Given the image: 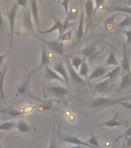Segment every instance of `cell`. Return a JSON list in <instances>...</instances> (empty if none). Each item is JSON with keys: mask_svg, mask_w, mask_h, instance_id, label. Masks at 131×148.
Wrapping results in <instances>:
<instances>
[{"mask_svg": "<svg viewBox=\"0 0 131 148\" xmlns=\"http://www.w3.org/2000/svg\"><path fill=\"white\" fill-rule=\"evenodd\" d=\"M66 63H67V69H68V73L69 78H71L74 82H75L77 83H79V84H82V85H84L86 82L84 79L81 77V76L79 75V73H77V71L75 70V69L71 65V62L70 61V60L67 59L66 60Z\"/></svg>", "mask_w": 131, "mask_h": 148, "instance_id": "cell-8", "label": "cell"}, {"mask_svg": "<svg viewBox=\"0 0 131 148\" xmlns=\"http://www.w3.org/2000/svg\"><path fill=\"white\" fill-rule=\"evenodd\" d=\"M103 51V49H97V44H91L89 46H86L82 50L80 51V53L83 55V57L88 59L90 61H92L94 58H96L97 56Z\"/></svg>", "mask_w": 131, "mask_h": 148, "instance_id": "cell-6", "label": "cell"}, {"mask_svg": "<svg viewBox=\"0 0 131 148\" xmlns=\"http://www.w3.org/2000/svg\"><path fill=\"white\" fill-rule=\"evenodd\" d=\"M122 79L121 83L120 84V86L117 90V92H120L124 90H126L131 86V70L121 74Z\"/></svg>", "mask_w": 131, "mask_h": 148, "instance_id": "cell-12", "label": "cell"}, {"mask_svg": "<svg viewBox=\"0 0 131 148\" xmlns=\"http://www.w3.org/2000/svg\"><path fill=\"white\" fill-rule=\"evenodd\" d=\"M94 1H95V8H94V15L95 16L97 10L106 8V3L105 0H94Z\"/></svg>", "mask_w": 131, "mask_h": 148, "instance_id": "cell-36", "label": "cell"}, {"mask_svg": "<svg viewBox=\"0 0 131 148\" xmlns=\"http://www.w3.org/2000/svg\"><path fill=\"white\" fill-rule=\"evenodd\" d=\"M84 16L85 12L84 10L81 9L80 10V20H79V24H78V29L76 32V38H77V41L79 42L80 40L82 39L83 36H84Z\"/></svg>", "mask_w": 131, "mask_h": 148, "instance_id": "cell-15", "label": "cell"}, {"mask_svg": "<svg viewBox=\"0 0 131 148\" xmlns=\"http://www.w3.org/2000/svg\"><path fill=\"white\" fill-rule=\"evenodd\" d=\"M35 108H36V107H34V106H33V107H32V106H26V107H25V108L23 109V111H25V113H30V112H32V111Z\"/></svg>", "mask_w": 131, "mask_h": 148, "instance_id": "cell-44", "label": "cell"}, {"mask_svg": "<svg viewBox=\"0 0 131 148\" xmlns=\"http://www.w3.org/2000/svg\"><path fill=\"white\" fill-rule=\"evenodd\" d=\"M109 71H110V69L108 67L103 66H97L91 73L90 74V76H88V80H94L97 79H100L103 76H105Z\"/></svg>", "mask_w": 131, "mask_h": 148, "instance_id": "cell-10", "label": "cell"}, {"mask_svg": "<svg viewBox=\"0 0 131 148\" xmlns=\"http://www.w3.org/2000/svg\"><path fill=\"white\" fill-rule=\"evenodd\" d=\"M45 74L46 78L48 79H55V80H58L60 81L61 83L65 84V81L62 77L57 74V73L54 70V69H51L50 67L48 66V65H46L45 69Z\"/></svg>", "mask_w": 131, "mask_h": 148, "instance_id": "cell-17", "label": "cell"}, {"mask_svg": "<svg viewBox=\"0 0 131 148\" xmlns=\"http://www.w3.org/2000/svg\"><path fill=\"white\" fill-rule=\"evenodd\" d=\"M121 67L122 69H123V73L131 70L130 62L128 54L126 52V50L124 51V56H123V60L121 61Z\"/></svg>", "mask_w": 131, "mask_h": 148, "instance_id": "cell-25", "label": "cell"}, {"mask_svg": "<svg viewBox=\"0 0 131 148\" xmlns=\"http://www.w3.org/2000/svg\"><path fill=\"white\" fill-rule=\"evenodd\" d=\"M109 10L110 12H124L131 16V7L129 6L110 7Z\"/></svg>", "mask_w": 131, "mask_h": 148, "instance_id": "cell-29", "label": "cell"}, {"mask_svg": "<svg viewBox=\"0 0 131 148\" xmlns=\"http://www.w3.org/2000/svg\"><path fill=\"white\" fill-rule=\"evenodd\" d=\"M33 73H34V70H32L30 73H28L26 77L25 78L23 83L20 85V86L18 88L17 90V92H18V94L21 95H26V96H32L34 99H38L37 97H35L33 94H32L31 92V89H30V83H31V78H32V75Z\"/></svg>", "mask_w": 131, "mask_h": 148, "instance_id": "cell-5", "label": "cell"}, {"mask_svg": "<svg viewBox=\"0 0 131 148\" xmlns=\"http://www.w3.org/2000/svg\"><path fill=\"white\" fill-rule=\"evenodd\" d=\"M53 69L56 73H57L58 74H60L61 76H62V78L64 79L65 83L67 84H69L70 83V78H69L68 73L67 72L66 69L64 66V62L62 61H60V62L55 63Z\"/></svg>", "mask_w": 131, "mask_h": 148, "instance_id": "cell-14", "label": "cell"}, {"mask_svg": "<svg viewBox=\"0 0 131 148\" xmlns=\"http://www.w3.org/2000/svg\"><path fill=\"white\" fill-rule=\"evenodd\" d=\"M88 73H89V66L87 63V59L84 57L82 58V64L80 67L79 75L81 77H86L87 80H88Z\"/></svg>", "mask_w": 131, "mask_h": 148, "instance_id": "cell-24", "label": "cell"}, {"mask_svg": "<svg viewBox=\"0 0 131 148\" xmlns=\"http://www.w3.org/2000/svg\"><path fill=\"white\" fill-rule=\"evenodd\" d=\"M128 26H131V16L130 15L125 16L124 20L117 24V27L119 29H124V28L128 27Z\"/></svg>", "mask_w": 131, "mask_h": 148, "instance_id": "cell-33", "label": "cell"}, {"mask_svg": "<svg viewBox=\"0 0 131 148\" xmlns=\"http://www.w3.org/2000/svg\"><path fill=\"white\" fill-rule=\"evenodd\" d=\"M94 0H87L84 5V12H85L86 18H87V25L86 31L88 30L90 22L92 16L94 15Z\"/></svg>", "mask_w": 131, "mask_h": 148, "instance_id": "cell-11", "label": "cell"}, {"mask_svg": "<svg viewBox=\"0 0 131 148\" xmlns=\"http://www.w3.org/2000/svg\"><path fill=\"white\" fill-rule=\"evenodd\" d=\"M69 148H81V146H74V147H69Z\"/></svg>", "mask_w": 131, "mask_h": 148, "instance_id": "cell-49", "label": "cell"}, {"mask_svg": "<svg viewBox=\"0 0 131 148\" xmlns=\"http://www.w3.org/2000/svg\"><path fill=\"white\" fill-rule=\"evenodd\" d=\"M30 5H31L32 17L34 18V22L36 25L37 30H39L38 8V4H37V0H30Z\"/></svg>", "mask_w": 131, "mask_h": 148, "instance_id": "cell-19", "label": "cell"}, {"mask_svg": "<svg viewBox=\"0 0 131 148\" xmlns=\"http://www.w3.org/2000/svg\"><path fill=\"white\" fill-rule=\"evenodd\" d=\"M105 66H120V63L117 61L114 51L111 50L110 52L109 56L105 61Z\"/></svg>", "mask_w": 131, "mask_h": 148, "instance_id": "cell-26", "label": "cell"}, {"mask_svg": "<svg viewBox=\"0 0 131 148\" xmlns=\"http://www.w3.org/2000/svg\"><path fill=\"white\" fill-rule=\"evenodd\" d=\"M9 53H6V54H4V55H0V66L3 65V63H4L3 60H4V59L7 56H9Z\"/></svg>", "mask_w": 131, "mask_h": 148, "instance_id": "cell-45", "label": "cell"}, {"mask_svg": "<svg viewBox=\"0 0 131 148\" xmlns=\"http://www.w3.org/2000/svg\"><path fill=\"white\" fill-rule=\"evenodd\" d=\"M69 2H70V0H64L61 3H60L61 5L64 7L67 15H69Z\"/></svg>", "mask_w": 131, "mask_h": 148, "instance_id": "cell-39", "label": "cell"}, {"mask_svg": "<svg viewBox=\"0 0 131 148\" xmlns=\"http://www.w3.org/2000/svg\"><path fill=\"white\" fill-rule=\"evenodd\" d=\"M130 92H131V90H130Z\"/></svg>", "mask_w": 131, "mask_h": 148, "instance_id": "cell-53", "label": "cell"}, {"mask_svg": "<svg viewBox=\"0 0 131 148\" xmlns=\"http://www.w3.org/2000/svg\"><path fill=\"white\" fill-rule=\"evenodd\" d=\"M76 24L75 23H70V21H69V18L68 17H67L65 21H64V23H63V25H62V28L61 30L59 32V36H61L63 33L66 32L68 29H70V28L74 27Z\"/></svg>", "mask_w": 131, "mask_h": 148, "instance_id": "cell-30", "label": "cell"}, {"mask_svg": "<svg viewBox=\"0 0 131 148\" xmlns=\"http://www.w3.org/2000/svg\"><path fill=\"white\" fill-rule=\"evenodd\" d=\"M49 62H50V60H49V58H48V53H47V52H46L45 46V44H42V45H41V62H40V65L38 66V67L37 69H34V72L38 71L39 69H41L43 66H45L46 65L49 64Z\"/></svg>", "mask_w": 131, "mask_h": 148, "instance_id": "cell-21", "label": "cell"}, {"mask_svg": "<svg viewBox=\"0 0 131 148\" xmlns=\"http://www.w3.org/2000/svg\"><path fill=\"white\" fill-rule=\"evenodd\" d=\"M72 33H73V30L69 29L68 31H67L64 33H63L61 36H58V38L56 40L59 42H63L64 41L71 40L72 39Z\"/></svg>", "mask_w": 131, "mask_h": 148, "instance_id": "cell-32", "label": "cell"}, {"mask_svg": "<svg viewBox=\"0 0 131 148\" xmlns=\"http://www.w3.org/2000/svg\"><path fill=\"white\" fill-rule=\"evenodd\" d=\"M4 20H3V18H2V12H1V9H0V30L1 31H3V26H4Z\"/></svg>", "mask_w": 131, "mask_h": 148, "instance_id": "cell-43", "label": "cell"}, {"mask_svg": "<svg viewBox=\"0 0 131 148\" xmlns=\"http://www.w3.org/2000/svg\"><path fill=\"white\" fill-rule=\"evenodd\" d=\"M120 105L122 106H124L125 108H127L129 110H131V103L130 102H128V101H124V102H121L120 103Z\"/></svg>", "mask_w": 131, "mask_h": 148, "instance_id": "cell-41", "label": "cell"}, {"mask_svg": "<svg viewBox=\"0 0 131 148\" xmlns=\"http://www.w3.org/2000/svg\"><path fill=\"white\" fill-rule=\"evenodd\" d=\"M129 99H131V97H120L117 99H113V98H107V97H101L97 98L92 102L90 104V107L93 109L99 108V107H107V106H115L117 104H120L121 102L128 101Z\"/></svg>", "mask_w": 131, "mask_h": 148, "instance_id": "cell-1", "label": "cell"}, {"mask_svg": "<svg viewBox=\"0 0 131 148\" xmlns=\"http://www.w3.org/2000/svg\"><path fill=\"white\" fill-rule=\"evenodd\" d=\"M90 134H91L90 138L87 141V143L90 144L91 146H94V147H95L97 148H102L101 146H100V144H99L98 139H97V137L95 136V134H94V132L93 131L90 132Z\"/></svg>", "mask_w": 131, "mask_h": 148, "instance_id": "cell-34", "label": "cell"}, {"mask_svg": "<svg viewBox=\"0 0 131 148\" xmlns=\"http://www.w3.org/2000/svg\"><path fill=\"white\" fill-rule=\"evenodd\" d=\"M121 71H122L121 66H120H120H117V68H115L114 69H113V70H111V71L108 72L105 76H103V77L100 79L99 80H103V79H110V80L113 82V81L116 79V78H117V76L120 75Z\"/></svg>", "mask_w": 131, "mask_h": 148, "instance_id": "cell-20", "label": "cell"}, {"mask_svg": "<svg viewBox=\"0 0 131 148\" xmlns=\"http://www.w3.org/2000/svg\"><path fill=\"white\" fill-rule=\"evenodd\" d=\"M27 1L28 0H16V3L22 7L27 6Z\"/></svg>", "mask_w": 131, "mask_h": 148, "instance_id": "cell-42", "label": "cell"}, {"mask_svg": "<svg viewBox=\"0 0 131 148\" xmlns=\"http://www.w3.org/2000/svg\"><path fill=\"white\" fill-rule=\"evenodd\" d=\"M118 119V113H116L114 115V116L113 118H111L110 120L106 121V122L101 123H99L96 126V127H100V126H107V127H122V126H126V124L124 123L120 122L119 120H117Z\"/></svg>", "mask_w": 131, "mask_h": 148, "instance_id": "cell-18", "label": "cell"}, {"mask_svg": "<svg viewBox=\"0 0 131 148\" xmlns=\"http://www.w3.org/2000/svg\"><path fill=\"white\" fill-rule=\"evenodd\" d=\"M48 148H57V144H56V137H55V131L53 132V136L51 140L50 145Z\"/></svg>", "mask_w": 131, "mask_h": 148, "instance_id": "cell-40", "label": "cell"}, {"mask_svg": "<svg viewBox=\"0 0 131 148\" xmlns=\"http://www.w3.org/2000/svg\"><path fill=\"white\" fill-rule=\"evenodd\" d=\"M125 142H126V139L124 138V142L122 143L121 147H120V148H124V146H125Z\"/></svg>", "mask_w": 131, "mask_h": 148, "instance_id": "cell-48", "label": "cell"}, {"mask_svg": "<svg viewBox=\"0 0 131 148\" xmlns=\"http://www.w3.org/2000/svg\"><path fill=\"white\" fill-rule=\"evenodd\" d=\"M126 143H127V147H128L129 148H131V136L126 137Z\"/></svg>", "mask_w": 131, "mask_h": 148, "instance_id": "cell-46", "label": "cell"}, {"mask_svg": "<svg viewBox=\"0 0 131 148\" xmlns=\"http://www.w3.org/2000/svg\"><path fill=\"white\" fill-rule=\"evenodd\" d=\"M128 136H131V124L128 129H126V131L124 132V134H122V135H120V136H118V137H117V138L115 140V141L119 140H120V139L123 138V137L125 139H126V137H128Z\"/></svg>", "mask_w": 131, "mask_h": 148, "instance_id": "cell-38", "label": "cell"}, {"mask_svg": "<svg viewBox=\"0 0 131 148\" xmlns=\"http://www.w3.org/2000/svg\"><path fill=\"white\" fill-rule=\"evenodd\" d=\"M38 39H39L42 42H44L43 44L46 45L51 50L53 51L55 53L61 56H64V42H59L57 41V40L48 41V40H45V39H40L39 37Z\"/></svg>", "mask_w": 131, "mask_h": 148, "instance_id": "cell-4", "label": "cell"}, {"mask_svg": "<svg viewBox=\"0 0 131 148\" xmlns=\"http://www.w3.org/2000/svg\"><path fill=\"white\" fill-rule=\"evenodd\" d=\"M18 11V5L17 3L11 6V8L9 11L6 12L5 15L9 19V25H10V48H11L12 45V41H13V34L15 33L14 28H15V22H16V18L17 16Z\"/></svg>", "mask_w": 131, "mask_h": 148, "instance_id": "cell-2", "label": "cell"}, {"mask_svg": "<svg viewBox=\"0 0 131 148\" xmlns=\"http://www.w3.org/2000/svg\"><path fill=\"white\" fill-rule=\"evenodd\" d=\"M126 4H127V5H131V0H127Z\"/></svg>", "mask_w": 131, "mask_h": 148, "instance_id": "cell-50", "label": "cell"}, {"mask_svg": "<svg viewBox=\"0 0 131 148\" xmlns=\"http://www.w3.org/2000/svg\"><path fill=\"white\" fill-rule=\"evenodd\" d=\"M16 127L18 131L22 134H26L32 130V127L24 120H18V122L16 123Z\"/></svg>", "mask_w": 131, "mask_h": 148, "instance_id": "cell-23", "label": "cell"}, {"mask_svg": "<svg viewBox=\"0 0 131 148\" xmlns=\"http://www.w3.org/2000/svg\"><path fill=\"white\" fill-rule=\"evenodd\" d=\"M71 65L72 66L76 69H80V66L82 64V58L79 57V56H74L71 59Z\"/></svg>", "mask_w": 131, "mask_h": 148, "instance_id": "cell-35", "label": "cell"}, {"mask_svg": "<svg viewBox=\"0 0 131 148\" xmlns=\"http://www.w3.org/2000/svg\"><path fill=\"white\" fill-rule=\"evenodd\" d=\"M22 25L23 28L25 29L26 32L30 35H34L37 38L38 36L34 32V26H33V23H32V17H31V14L30 12L27 9H24L22 11Z\"/></svg>", "mask_w": 131, "mask_h": 148, "instance_id": "cell-3", "label": "cell"}, {"mask_svg": "<svg viewBox=\"0 0 131 148\" xmlns=\"http://www.w3.org/2000/svg\"><path fill=\"white\" fill-rule=\"evenodd\" d=\"M48 91L58 97H62L69 94V90L61 86H51L48 87Z\"/></svg>", "mask_w": 131, "mask_h": 148, "instance_id": "cell-16", "label": "cell"}, {"mask_svg": "<svg viewBox=\"0 0 131 148\" xmlns=\"http://www.w3.org/2000/svg\"><path fill=\"white\" fill-rule=\"evenodd\" d=\"M16 126V123L13 121L5 122L0 125V131H9Z\"/></svg>", "mask_w": 131, "mask_h": 148, "instance_id": "cell-31", "label": "cell"}, {"mask_svg": "<svg viewBox=\"0 0 131 148\" xmlns=\"http://www.w3.org/2000/svg\"><path fill=\"white\" fill-rule=\"evenodd\" d=\"M0 113L3 114V115H5L7 116H9V117L11 118L19 117V116H23L24 114L26 113L25 111L17 110V109L14 108L12 106H10L9 107H7V108L1 110Z\"/></svg>", "mask_w": 131, "mask_h": 148, "instance_id": "cell-13", "label": "cell"}, {"mask_svg": "<svg viewBox=\"0 0 131 148\" xmlns=\"http://www.w3.org/2000/svg\"><path fill=\"white\" fill-rule=\"evenodd\" d=\"M117 15V14H114V15H113V16H111L110 17H109V18L106 19L105 23H104L106 30L111 31L112 29H113V28L115 26V18H116Z\"/></svg>", "mask_w": 131, "mask_h": 148, "instance_id": "cell-28", "label": "cell"}, {"mask_svg": "<svg viewBox=\"0 0 131 148\" xmlns=\"http://www.w3.org/2000/svg\"><path fill=\"white\" fill-rule=\"evenodd\" d=\"M7 69L6 67L4 68L2 70H0V98L2 99H4L5 97V93L3 91V86H4V80L5 75L7 73Z\"/></svg>", "mask_w": 131, "mask_h": 148, "instance_id": "cell-27", "label": "cell"}, {"mask_svg": "<svg viewBox=\"0 0 131 148\" xmlns=\"http://www.w3.org/2000/svg\"><path fill=\"white\" fill-rule=\"evenodd\" d=\"M130 69H131V59L130 60Z\"/></svg>", "mask_w": 131, "mask_h": 148, "instance_id": "cell-51", "label": "cell"}, {"mask_svg": "<svg viewBox=\"0 0 131 148\" xmlns=\"http://www.w3.org/2000/svg\"><path fill=\"white\" fill-rule=\"evenodd\" d=\"M120 32H122V33H124L126 36V38H127L126 43L124 45V47H126V46H129L130 44H131V29H124L120 31Z\"/></svg>", "mask_w": 131, "mask_h": 148, "instance_id": "cell-37", "label": "cell"}, {"mask_svg": "<svg viewBox=\"0 0 131 148\" xmlns=\"http://www.w3.org/2000/svg\"><path fill=\"white\" fill-rule=\"evenodd\" d=\"M113 84V82L110 80V79H105L103 81H101L100 83H97L96 85L94 86V91L101 94L103 93H108L110 92V89H111V85Z\"/></svg>", "mask_w": 131, "mask_h": 148, "instance_id": "cell-9", "label": "cell"}, {"mask_svg": "<svg viewBox=\"0 0 131 148\" xmlns=\"http://www.w3.org/2000/svg\"><path fill=\"white\" fill-rule=\"evenodd\" d=\"M59 136L62 141L66 142V143H72V144H74V145L84 146V147H87L89 148H97L94 147V146H91L89 143H87V142H84V141L80 140L78 136H74L63 134H59Z\"/></svg>", "mask_w": 131, "mask_h": 148, "instance_id": "cell-7", "label": "cell"}, {"mask_svg": "<svg viewBox=\"0 0 131 148\" xmlns=\"http://www.w3.org/2000/svg\"><path fill=\"white\" fill-rule=\"evenodd\" d=\"M40 2H42V0H40Z\"/></svg>", "mask_w": 131, "mask_h": 148, "instance_id": "cell-52", "label": "cell"}, {"mask_svg": "<svg viewBox=\"0 0 131 148\" xmlns=\"http://www.w3.org/2000/svg\"><path fill=\"white\" fill-rule=\"evenodd\" d=\"M2 136H3V133H1V134H0V148H2V144H1V140H2Z\"/></svg>", "mask_w": 131, "mask_h": 148, "instance_id": "cell-47", "label": "cell"}, {"mask_svg": "<svg viewBox=\"0 0 131 148\" xmlns=\"http://www.w3.org/2000/svg\"><path fill=\"white\" fill-rule=\"evenodd\" d=\"M51 17L54 19V25L51 28H50L49 29L46 30V31H40V30H38V32L41 33V34H48V33H51V32H55L56 30H58V32H60L62 28V25H63V23H61V21L58 20L57 18H55V16H51Z\"/></svg>", "mask_w": 131, "mask_h": 148, "instance_id": "cell-22", "label": "cell"}]
</instances>
